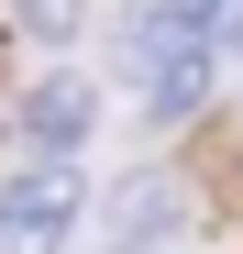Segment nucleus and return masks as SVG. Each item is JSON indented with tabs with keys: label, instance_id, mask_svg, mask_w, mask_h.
Segmentation results:
<instances>
[{
	"label": "nucleus",
	"instance_id": "obj_2",
	"mask_svg": "<svg viewBox=\"0 0 243 254\" xmlns=\"http://www.w3.org/2000/svg\"><path fill=\"white\" fill-rule=\"evenodd\" d=\"M77 210H89L77 166H45V155H22L11 177H0V254H56V243L77 232Z\"/></svg>",
	"mask_w": 243,
	"mask_h": 254
},
{
	"label": "nucleus",
	"instance_id": "obj_3",
	"mask_svg": "<svg viewBox=\"0 0 243 254\" xmlns=\"http://www.w3.org/2000/svg\"><path fill=\"white\" fill-rule=\"evenodd\" d=\"M89 122H100V89L77 66H56V77H33L22 89V111H11V133L45 155V166H77V144H89Z\"/></svg>",
	"mask_w": 243,
	"mask_h": 254
},
{
	"label": "nucleus",
	"instance_id": "obj_5",
	"mask_svg": "<svg viewBox=\"0 0 243 254\" xmlns=\"http://www.w3.org/2000/svg\"><path fill=\"white\" fill-rule=\"evenodd\" d=\"M11 22L33 33V45H66V33L89 22V0H11Z\"/></svg>",
	"mask_w": 243,
	"mask_h": 254
},
{
	"label": "nucleus",
	"instance_id": "obj_1",
	"mask_svg": "<svg viewBox=\"0 0 243 254\" xmlns=\"http://www.w3.org/2000/svg\"><path fill=\"white\" fill-rule=\"evenodd\" d=\"M111 66H122V89H133V111L155 122V133H177V122L210 100V45L166 11V0H144V11H122V33H111Z\"/></svg>",
	"mask_w": 243,
	"mask_h": 254
},
{
	"label": "nucleus",
	"instance_id": "obj_4",
	"mask_svg": "<svg viewBox=\"0 0 243 254\" xmlns=\"http://www.w3.org/2000/svg\"><path fill=\"white\" fill-rule=\"evenodd\" d=\"M100 221L122 232L111 254H155V243H166V232L188 221V188H177V177H122V188L100 199Z\"/></svg>",
	"mask_w": 243,
	"mask_h": 254
},
{
	"label": "nucleus",
	"instance_id": "obj_6",
	"mask_svg": "<svg viewBox=\"0 0 243 254\" xmlns=\"http://www.w3.org/2000/svg\"><path fill=\"white\" fill-rule=\"evenodd\" d=\"M166 11H177V22H188V33H199V45H221V22H232V11H243V0H166Z\"/></svg>",
	"mask_w": 243,
	"mask_h": 254
}]
</instances>
